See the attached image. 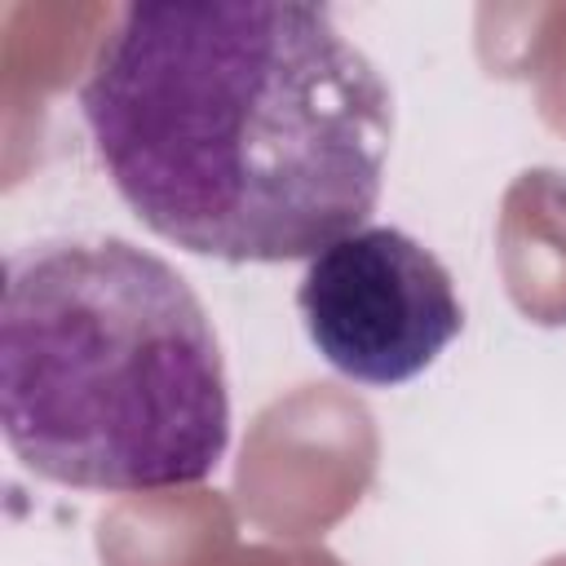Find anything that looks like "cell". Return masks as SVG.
Returning a JSON list of instances; mask_svg holds the SVG:
<instances>
[{"instance_id":"6da1fadb","label":"cell","mask_w":566,"mask_h":566,"mask_svg":"<svg viewBox=\"0 0 566 566\" xmlns=\"http://www.w3.org/2000/svg\"><path fill=\"white\" fill-rule=\"evenodd\" d=\"M119 199L217 261H301L367 226L394 146L376 62L301 0L128 4L80 84Z\"/></svg>"},{"instance_id":"7a4b0ae2","label":"cell","mask_w":566,"mask_h":566,"mask_svg":"<svg viewBox=\"0 0 566 566\" xmlns=\"http://www.w3.org/2000/svg\"><path fill=\"white\" fill-rule=\"evenodd\" d=\"M0 424L9 451L57 486L137 495L203 482L230 447L203 301L164 256L115 234L13 252Z\"/></svg>"},{"instance_id":"3957f363","label":"cell","mask_w":566,"mask_h":566,"mask_svg":"<svg viewBox=\"0 0 566 566\" xmlns=\"http://www.w3.org/2000/svg\"><path fill=\"white\" fill-rule=\"evenodd\" d=\"M296 310L314 349L376 389L433 367L464 327L451 270L394 226H363L310 256Z\"/></svg>"}]
</instances>
